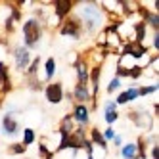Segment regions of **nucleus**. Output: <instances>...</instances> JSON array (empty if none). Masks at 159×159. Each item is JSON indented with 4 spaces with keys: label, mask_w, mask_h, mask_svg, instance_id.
Masks as SVG:
<instances>
[{
    "label": "nucleus",
    "mask_w": 159,
    "mask_h": 159,
    "mask_svg": "<svg viewBox=\"0 0 159 159\" xmlns=\"http://www.w3.org/2000/svg\"><path fill=\"white\" fill-rule=\"evenodd\" d=\"M83 10H81V19L83 21V29L86 33H94L100 25H102V21H104V16H102L100 12V8L94 4V2H83Z\"/></svg>",
    "instance_id": "nucleus-1"
},
{
    "label": "nucleus",
    "mask_w": 159,
    "mask_h": 159,
    "mask_svg": "<svg viewBox=\"0 0 159 159\" xmlns=\"http://www.w3.org/2000/svg\"><path fill=\"white\" fill-rule=\"evenodd\" d=\"M42 39V23L40 19L33 16L31 19H27L23 23V42H25V48H35L39 40Z\"/></svg>",
    "instance_id": "nucleus-2"
},
{
    "label": "nucleus",
    "mask_w": 159,
    "mask_h": 159,
    "mask_svg": "<svg viewBox=\"0 0 159 159\" xmlns=\"http://www.w3.org/2000/svg\"><path fill=\"white\" fill-rule=\"evenodd\" d=\"M83 31H84L83 29V21L77 16H67L60 25V35L61 37H71L75 40H79L83 37Z\"/></svg>",
    "instance_id": "nucleus-3"
},
{
    "label": "nucleus",
    "mask_w": 159,
    "mask_h": 159,
    "mask_svg": "<svg viewBox=\"0 0 159 159\" xmlns=\"http://www.w3.org/2000/svg\"><path fill=\"white\" fill-rule=\"evenodd\" d=\"M52 8H54V16L58 17L60 21H63L67 16H71L73 8H75V0H52Z\"/></svg>",
    "instance_id": "nucleus-4"
},
{
    "label": "nucleus",
    "mask_w": 159,
    "mask_h": 159,
    "mask_svg": "<svg viewBox=\"0 0 159 159\" xmlns=\"http://www.w3.org/2000/svg\"><path fill=\"white\" fill-rule=\"evenodd\" d=\"M0 130H2V134H6L8 138H14V136L19 132V123H17V119H14V111H6L4 113Z\"/></svg>",
    "instance_id": "nucleus-5"
},
{
    "label": "nucleus",
    "mask_w": 159,
    "mask_h": 159,
    "mask_svg": "<svg viewBox=\"0 0 159 159\" xmlns=\"http://www.w3.org/2000/svg\"><path fill=\"white\" fill-rule=\"evenodd\" d=\"M44 98H46L50 104H61L63 102V84L58 83H48L44 86Z\"/></svg>",
    "instance_id": "nucleus-6"
},
{
    "label": "nucleus",
    "mask_w": 159,
    "mask_h": 159,
    "mask_svg": "<svg viewBox=\"0 0 159 159\" xmlns=\"http://www.w3.org/2000/svg\"><path fill=\"white\" fill-rule=\"evenodd\" d=\"M71 119L75 125L79 127H86L90 123V107H86V104H75L73 106V111L69 113Z\"/></svg>",
    "instance_id": "nucleus-7"
},
{
    "label": "nucleus",
    "mask_w": 159,
    "mask_h": 159,
    "mask_svg": "<svg viewBox=\"0 0 159 159\" xmlns=\"http://www.w3.org/2000/svg\"><path fill=\"white\" fill-rule=\"evenodd\" d=\"M14 63L17 71H27V67L31 63V52L25 46H17L14 50Z\"/></svg>",
    "instance_id": "nucleus-8"
},
{
    "label": "nucleus",
    "mask_w": 159,
    "mask_h": 159,
    "mask_svg": "<svg viewBox=\"0 0 159 159\" xmlns=\"http://www.w3.org/2000/svg\"><path fill=\"white\" fill-rule=\"evenodd\" d=\"M136 10H138V14H140V21H142V23L146 27L150 25L157 33L159 31V16H157V12H152V10H148L146 6H138Z\"/></svg>",
    "instance_id": "nucleus-9"
},
{
    "label": "nucleus",
    "mask_w": 159,
    "mask_h": 159,
    "mask_svg": "<svg viewBox=\"0 0 159 159\" xmlns=\"http://www.w3.org/2000/svg\"><path fill=\"white\" fill-rule=\"evenodd\" d=\"M71 96L75 98V102L77 104H86V102H92V96H90V88H88V84H75V88H73V92H71Z\"/></svg>",
    "instance_id": "nucleus-10"
},
{
    "label": "nucleus",
    "mask_w": 159,
    "mask_h": 159,
    "mask_svg": "<svg viewBox=\"0 0 159 159\" xmlns=\"http://www.w3.org/2000/svg\"><path fill=\"white\" fill-rule=\"evenodd\" d=\"M21 21V10L16 6V4H10V16L6 17V23H4V29L6 33H12L14 31V25Z\"/></svg>",
    "instance_id": "nucleus-11"
},
{
    "label": "nucleus",
    "mask_w": 159,
    "mask_h": 159,
    "mask_svg": "<svg viewBox=\"0 0 159 159\" xmlns=\"http://www.w3.org/2000/svg\"><path fill=\"white\" fill-rule=\"evenodd\" d=\"M10 90H12V79H10L8 65L4 61H0V92L8 94Z\"/></svg>",
    "instance_id": "nucleus-12"
},
{
    "label": "nucleus",
    "mask_w": 159,
    "mask_h": 159,
    "mask_svg": "<svg viewBox=\"0 0 159 159\" xmlns=\"http://www.w3.org/2000/svg\"><path fill=\"white\" fill-rule=\"evenodd\" d=\"M104 119H106V123H107V125H113V123L119 119L115 100H107L106 104H104Z\"/></svg>",
    "instance_id": "nucleus-13"
},
{
    "label": "nucleus",
    "mask_w": 159,
    "mask_h": 159,
    "mask_svg": "<svg viewBox=\"0 0 159 159\" xmlns=\"http://www.w3.org/2000/svg\"><path fill=\"white\" fill-rule=\"evenodd\" d=\"M75 71H77V83L79 84H88V65L84 60L75 61Z\"/></svg>",
    "instance_id": "nucleus-14"
},
{
    "label": "nucleus",
    "mask_w": 159,
    "mask_h": 159,
    "mask_svg": "<svg viewBox=\"0 0 159 159\" xmlns=\"http://www.w3.org/2000/svg\"><path fill=\"white\" fill-rule=\"evenodd\" d=\"M138 98V88H127V90H123V92L117 96V100H115V104L117 106H125V104H129V102H132V100H136Z\"/></svg>",
    "instance_id": "nucleus-15"
},
{
    "label": "nucleus",
    "mask_w": 159,
    "mask_h": 159,
    "mask_svg": "<svg viewBox=\"0 0 159 159\" xmlns=\"http://www.w3.org/2000/svg\"><path fill=\"white\" fill-rule=\"evenodd\" d=\"M88 134H90V142H92V146H98V148H102V150H107V142L104 140V136H102V132L96 129V127H92V129H90L88 130Z\"/></svg>",
    "instance_id": "nucleus-16"
},
{
    "label": "nucleus",
    "mask_w": 159,
    "mask_h": 159,
    "mask_svg": "<svg viewBox=\"0 0 159 159\" xmlns=\"http://www.w3.org/2000/svg\"><path fill=\"white\" fill-rule=\"evenodd\" d=\"M146 25L142 23V21H136L134 23V42L136 44H140V42H144V39H146Z\"/></svg>",
    "instance_id": "nucleus-17"
},
{
    "label": "nucleus",
    "mask_w": 159,
    "mask_h": 159,
    "mask_svg": "<svg viewBox=\"0 0 159 159\" xmlns=\"http://www.w3.org/2000/svg\"><path fill=\"white\" fill-rule=\"evenodd\" d=\"M44 77H46V81H52L54 75H56V60L54 58H48L46 61H44Z\"/></svg>",
    "instance_id": "nucleus-18"
},
{
    "label": "nucleus",
    "mask_w": 159,
    "mask_h": 159,
    "mask_svg": "<svg viewBox=\"0 0 159 159\" xmlns=\"http://www.w3.org/2000/svg\"><path fill=\"white\" fill-rule=\"evenodd\" d=\"M75 127H77V125L73 123L71 115H65V117L61 119V125H60V132H65V134H71V132L75 130Z\"/></svg>",
    "instance_id": "nucleus-19"
},
{
    "label": "nucleus",
    "mask_w": 159,
    "mask_h": 159,
    "mask_svg": "<svg viewBox=\"0 0 159 159\" xmlns=\"http://www.w3.org/2000/svg\"><path fill=\"white\" fill-rule=\"evenodd\" d=\"M121 157L123 159H136V144L121 146Z\"/></svg>",
    "instance_id": "nucleus-20"
},
{
    "label": "nucleus",
    "mask_w": 159,
    "mask_h": 159,
    "mask_svg": "<svg viewBox=\"0 0 159 159\" xmlns=\"http://www.w3.org/2000/svg\"><path fill=\"white\" fill-rule=\"evenodd\" d=\"M37 140V132L35 130H33L31 127H27V129H23V142H21V144H23L25 148L27 146H31L33 142H35Z\"/></svg>",
    "instance_id": "nucleus-21"
},
{
    "label": "nucleus",
    "mask_w": 159,
    "mask_h": 159,
    "mask_svg": "<svg viewBox=\"0 0 159 159\" xmlns=\"http://www.w3.org/2000/svg\"><path fill=\"white\" fill-rule=\"evenodd\" d=\"M25 150H27V148L23 144H17V142H12L10 148H8V152L12 153V155H21V153H25Z\"/></svg>",
    "instance_id": "nucleus-22"
},
{
    "label": "nucleus",
    "mask_w": 159,
    "mask_h": 159,
    "mask_svg": "<svg viewBox=\"0 0 159 159\" xmlns=\"http://www.w3.org/2000/svg\"><path fill=\"white\" fill-rule=\"evenodd\" d=\"M121 79H117V77H113L111 81L107 83V86H106V90H107V94H111V92H115V90H119L121 88Z\"/></svg>",
    "instance_id": "nucleus-23"
},
{
    "label": "nucleus",
    "mask_w": 159,
    "mask_h": 159,
    "mask_svg": "<svg viewBox=\"0 0 159 159\" xmlns=\"http://www.w3.org/2000/svg\"><path fill=\"white\" fill-rule=\"evenodd\" d=\"M39 65H40V58L37 56V58H35V60H33V61L29 63V67H27V73H29V77H37Z\"/></svg>",
    "instance_id": "nucleus-24"
},
{
    "label": "nucleus",
    "mask_w": 159,
    "mask_h": 159,
    "mask_svg": "<svg viewBox=\"0 0 159 159\" xmlns=\"http://www.w3.org/2000/svg\"><path fill=\"white\" fill-rule=\"evenodd\" d=\"M142 67L140 65H130L129 67V79H132V81H136V79H138L140 75H142Z\"/></svg>",
    "instance_id": "nucleus-25"
},
{
    "label": "nucleus",
    "mask_w": 159,
    "mask_h": 159,
    "mask_svg": "<svg viewBox=\"0 0 159 159\" xmlns=\"http://www.w3.org/2000/svg\"><path fill=\"white\" fill-rule=\"evenodd\" d=\"M39 153H40L42 159H54V152L48 150L46 144H39Z\"/></svg>",
    "instance_id": "nucleus-26"
},
{
    "label": "nucleus",
    "mask_w": 159,
    "mask_h": 159,
    "mask_svg": "<svg viewBox=\"0 0 159 159\" xmlns=\"http://www.w3.org/2000/svg\"><path fill=\"white\" fill-rule=\"evenodd\" d=\"M153 92H157V84L140 86V88H138V96H148V94H153Z\"/></svg>",
    "instance_id": "nucleus-27"
},
{
    "label": "nucleus",
    "mask_w": 159,
    "mask_h": 159,
    "mask_svg": "<svg viewBox=\"0 0 159 159\" xmlns=\"http://www.w3.org/2000/svg\"><path fill=\"white\" fill-rule=\"evenodd\" d=\"M115 73H117L115 77H117V79H121V81H123V77H125V79L129 77V67H123V65H117V67H115Z\"/></svg>",
    "instance_id": "nucleus-28"
},
{
    "label": "nucleus",
    "mask_w": 159,
    "mask_h": 159,
    "mask_svg": "<svg viewBox=\"0 0 159 159\" xmlns=\"http://www.w3.org/2000/svg\"><path fill=\"white\" fill-rule=\"evenodd\" d=\"M102 136H104V140L107 142V140H113V138H115V132H113L111 127H107V130H106V132H102Z\"/></svg>",
    "instance_id": "nucleus-29"
},
{
    "label": "nucleus",
    "mask_w": 159,
    "mask_h": 159,
    "mask_svg": "<svg viewBox=\"0 0 159 159\" xmlns=\"http://www.w3.org/2000/svg\"><path fill=\"white\" fill-rule=\"evenodd\" d=\"M150 155H152V159H159V146H157V142H155V144H152Z\"/></svg>",
    "instance_id": "nucleus-30"
},
{
    "label": "nucleus",
    "mask_w": 159,
    "mask_h": 159,
    "mask_svg": "<svg viewBox=\"0 0 159 159\" xmlns=\"http://www.w3.org/2000/svg\"><path fill=\"white\" fill-rule=\"evenodd\" d=\"M113 146H117V148H121L123 146V138L119 134H115V138H113Z\"/></svg>",
    "instance_id": "nucleus-31"
},
{
    "label": "nucleus",
    "mask_w": 159,
    "mask_h": 159,
    "mask_svg": "<svg viewBox=\"0 0 159 159\" xmlns=\"http://www.w3.org/2000/svg\"><path fill=\"white\" fill-rule=\"evenodd\" d=\"M153 48H155V52L159 50V31L153 35Z\"/></svg>",
    "instance_id": "nucleus-32"
},
{
    "label": "nucleus",
    "mask_w": 159,
    "mask_h": 159,
    "mask_svg": "<svg viewBox=\"0 0 159 159\" xmlns=\"http://www.w3.org/2000/svg\"><path fill=\"white\" fill-rule=\"evenodd\" d=\"M86 159H94V155H88V157H86Z\"/></svg>",
    "instance_id": "nucleus-33"
}]
</instances>
